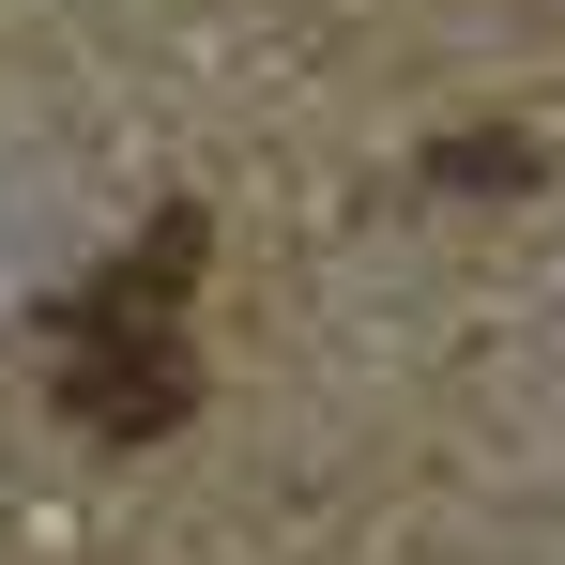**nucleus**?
Segmentation results:
<instances>
[{
  "label": "nucleus",
  "mask_w": 565,
  "mask_h": 565,
  "mask_svg": "<svg viewBox=\"0 0 565 565\" xmlns=\"http://www.w3.org/2000/svg\"><path fill=\"white\" fill-rule=\"evenodd\" d=\"M444 169H459V184H520V169H535V153H520V138H489V122H473L459 153H444Z\"/></svg>",
  "instance_id": "nucleus-1"
}]
</instances>
